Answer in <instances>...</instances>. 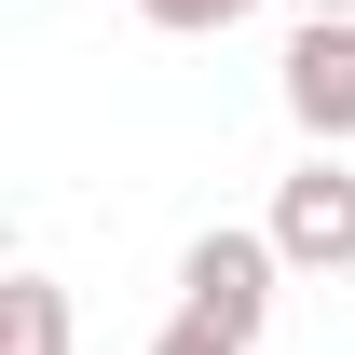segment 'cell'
Instances as JSON below:
<instances>
[{
    "mask_svg": "<svg viewBox=\"0 0 355 355\" xmlns=\"http://www.w3.org/2000/svg\"><path fill=\"white\" fill-rule=\"evenodd\" d=\"M273 287H287V260H273V232H246V219H219V232H191V246H178V314H191V328H219L232 355L273 328Z\"/></svg>",
    "mask_w": 355,
    "mask_h": 355,
    "instance_id": "6da1fadb",
    "label": "cell"
},
{
    "mask_svg": "<svg viewBox=\"0 0 355 355\" xmlns=\"http://www.w3.org/2000/svg\"><path fill=\"white\" fill-rule=\"evenodd\" d=\"M273 260L287 273H355V164L342 150H301V164L273 178Z\"/></svg>",
    "mask_w": 355,
    "mask_h": 355,
    "instance_id": "7a4b0ae2",
    "label": "cell"
},
{
    "mask_svg": "<svg viewBox=\"0 0 355 355\" xmlns=\"http://www.w3.org/2000/svg\"><path fill=\"white\" fill-rule=\"evenodd\" d=\"M287 123L314 150H355V28H287Z\"/></svg>",
    "mask_w": 355,
    "mask_h": 355,
    "instance_id": "3957f363",
    "label": "cell"
},
{
    "mask_svg": "<svg viewBox=\"0 0 355 355\" xmlns=\"http://www.w3.org/2000/svg\"><path fill=\"white\" fill-rule=\"evenodd\" d=\"M0 355H69V287L55 273H14L0 287Z\"/></svg>",
    "mask_w": 355,
    "mask_h": 355,
    "instance_id": "277c9868",
    "label": "cell"
},
{
    "mask_svg": "<svg viewBox=\"0 0 355 355\" xmlns=\"http://www.w3.org/2000/svg\"><path fill=\"white\" fill-rule=\"evenodd\" d=\"M137 14H150L164 42H219V28H246L260 0H137Z\"/></svg>",
    "mask_w": 355,
    "mask_h": 355,
    "instance_id": "5b68a950",
    "label": "cell"
},
{
    "mask_svg": "<svg viewBox=\"0 0 355 355\" xmlns=\"http://www.w3.org/2000/svg\"><path fill=\"white\" fill-rule=\"evenodd\" d=\"M150 355H232V342H219V328H191V314H164V342H150Z\"/></svg>",
    "mask_w": 355,
    "mask_h": 355,
    "instance_id": "8992f818",
    "label": "cell"
},
{
    "mask_svg": "<svg viewBox=\"0 0 355 355\" xmlns=\"http://www.w3.org/2000/svg\"><path fill=\"white\" fill-rule=\"evenodd\" d=\"M287 14H301V28H355V0H287Z\"/></svg>",
    "mask_w": 355,
    "mask_h": 355,
    "instance_id": "52a82bcc",
    "label": "cell"
}]
</instances>
